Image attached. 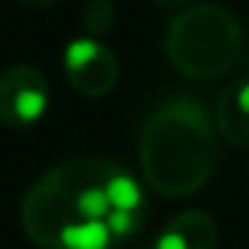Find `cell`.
Instances as JSON below:
<instances>
[{"mask_svg": "<svg viewBox=\"0 0 249 249\" xmlns=\"http://www.w3.org/2000/svg\"><path fill=\"white\" fill-rule=\"evenodd\" d=\"M217 161V137L206 107L193 97H172L145 121L140 163L145 182L166 198L201 190Z\"/></svg>", "mask_w": 249, "mask_h": 249, "instance_id": "cell-2", "label": "cell"}, {"mask_svg": "<svg viewBox=\"0 0 249 249\" xmlns=\"http://www.w3.org/2000/svg\"><path fill=\"white\" fill-rule=\"evenodd\" d=\"M158 6H163V8H190V3H193V0H156Z\"/></svg>", "mask_w": 249, "mask_h": 249, "instance_id": "cell-9", "label": "cell"}, {"mask_svg": "<svg viewBox=\"0 0 249 249\" xmlns=\"http://www.w3.org/2000/svg\"><path fill=\"white\" fill-rule=\"evenodd\" d=\"M214 124L236 147H249V75L228 83L214 107Z\"/></svg>", "mask_w": 249, "mask_h": 249, "instance_id": "cell-7", "label": "cell"}, {"mask_svg": "<svg viewBox=\"0 0 249 249\" xmlns=\"http://www.w3.org/2000/svg\"><path fill=\"white\" fill-rule=\"evenodd\" d=\"M22 6H27V8H43V6H51L54 0H19Z\"/></svg>", "mask_w": 249, "mask_h": 249, "instance_id": "cell-10", "label": "cell"}, {"mask_svg": "<svg viewBox=\"0 0 249 249\" xmlns=\"http://www.w3.org/2000/svg\"><path fill=\"white\" fill-rule=\"evenodd\" d=\"M49 107V83L30 65H14L0 75V121L6 126H33Z\"/></svg>", "mask_w": 249, "mask_h": 249, "instance_id": "cell-4", "label": "cell"}, {"mask_svg": "<svg viewBox=\"0 0 249 249\" xmlns=\"http://www.w3.org/2000/svg\"><path fill=\"white\" fill-rule=\"evenodd\" d=\"M217 225L206 212L185 209L161 228L153 249H214Z\"/></svg>", "mask_w": 249, "mask_h": 249, "instance_id": "cell-6", "label": "cell"}, {"mask_svg": "<svg viewBox=\"0 0 249 249\" xmlns=\"http://www.w3.org/2000/svg\"><path fill=\"white\" fill-rule=\"evenodd\" d=\"M163 46L169 62L185 78L214 81L236 65L241 54V27L228 8L198 3L172 19Z\"/></svg>", "mask_w": 249, "mask_h": 249, "instance_id": "cell-3", "label": "cell"}, {"mask_svg": "<svg viewBox=\"0 0 249 249\" xmlns=\"http://www.w3.org/2000/svg\"><path fill=\"white\" fill-rule=\"evenodd\" d=\"M115 163L78 158L54 166L24 196L22 225L43 249H110L107 179Z\"/></svg>", "mask_w": 249, "mask_h": 249, "instance_id": "cell-1", "label": "cell"}, {"mask_svg": "<svg viewBox=\"0 0 249 249\" xmlns=\"http://www.w3.org/2000/svg\"><path fill=\"white\" fill-rule=\"evenodd\" d=\"M113 6L107 0H89L86 11H83V27L89 30L91 35H102L110 30L113 24Z\"/></svg>", "mask_w": 249, "mask_h": 249, "instance_id": "cell-8", "label": "cell"}, {"mask_svg": "<svg viewBox=\"0 0 249 249\" xmlns=\"http://www.w3.org/2000/svg\"><path fill=\"white\" fill-rule=\"evenodd\" d=\"M67 83L83 97H102L118 81V62L105 43L94 38H78L65 49Z\"/></svg>", "mask_w": 249, "mask_h": 249, "instance_id": "cell-5", "label": "cell"}]
</instances>
